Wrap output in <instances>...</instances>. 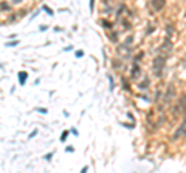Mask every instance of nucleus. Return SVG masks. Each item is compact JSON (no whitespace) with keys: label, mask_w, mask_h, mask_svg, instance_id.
I'll return each mask as SVG.
<instances>
[{"label":"nucleus","mask_w":186,"mask_h":173,"mask_svg":"<svg viewBox=\"0 0 186 173\" xmlns=\"http://www.w3.org/2000/svg\"><path fill=\"white\" fill-rule=\"evenodd\" d=\"M164 63H166V60H164L163 56H158V57L154 59V70L157 73V77H161V71L164 68Z\"/></svg>","instance_id":"1"},{"label":"nucleus","mask_w":186,"mask_h":173,"mask_svg":"<svg viewBox=\"0 0 186 173\" xmlns=\"http://www.w3.org/2000/svg\"><path fill=\"white\" fill-rule=\"evenodd\" d=\"M150 5H152V9L155 12H160L166 5V0H150Z\"/></svg>","instance_id":"2"},{"label":"nucleus","mask_w":186,"mask_h":173,"mask_svg":"<svg viewBox=\"0 0 186 173\" xmlns=\"http://www.w3.org/2000/svg\"><path fill=\"white\" fill-rule=\"evenodd\" d=\"M174 94H175V88H174V85H169L167 87V91L164 93V102L166 104H169L172 100V97H174Z\"/></svg>","instance_id":"3"},{"label":"nucleus","mask_w":186,"mask_h":173,"mask_svg":"<svg viewBox=\"0 0 186 173\" xmlns=\"http://www.w3.org/2000/svg\"><path fill=\"white\" fill-rule=\"evenodd\" d=\"M130 77L132 79H137L138 76H140V73H141V68H140V62H133V65H132V71H130Z\"/></svg>","instance_id":"4"},{"label":"nucleus","mask_w":186,"mask_h":173,"mask_svg":"<svg viewBox=\"0 0 186 173\" xmlns=\"http://www.w3.org/2000/svg\"><path fill=\"white\" fill-rule=\"evenodd\" d=\"M185 128H186V119L182 122V125H180L178 128L175 130V133H174V136H172V139H178V138L183 135V130H185Z\"/></svg>","instance_id":"5"},{"label":"nucleus","mask_w":186,"mask_h":173,"mask_svg":"<svg viewBox=\"0 0 186 173\" xmlns=\"http://www.w3.org/2000/svg\"><path fill=\"white\" fill-rule=\"evenodd\" d=\"M0 11L3 12H12V5L8 2H0Z\"/></svg>","instance_id":"6"},{"label":"nucleus","mask_w":186,"mask_h":173,"mask_svg":"<svg viewBox=\"0 0 186 173\" xmlns=\"http://www.w3.org/2000/svg\"><path fill=\"white\" fill-rule=\"evenodd\" d=\"M160 51H167V54H171V53H172V43L167 40V39L164 40V43L160 46Z\"/></svg>","instance_id":"7"},{"label":"nucleus","mask_w":186,"mask_h":173,"mask_svg":"<svg viewBox=\"0 0 186 173\" xmlns=\"http://www.w3.org/2000/svg\"><path fill=\"white\" fill-rule=\"evenodd\" d=\"M126 9H127L126 5H124V3H119V5H118V8H116V19L123 17V14L126 12Z\"/></svg>","instance_id":"8"},{"label":"nucleus","mask_w":186,"mask_h":173,"mask_svg":"<svg viewBox=\"0 0 186 173\" xmlns=\"http://www.w3.org/2000/svg\"><path fill=\"white\" fill-rule=\"evenodd\" d=\"M99 23H101V26H102V28H105V30H112V28H113V23L109 22V20H104V19H101Z\"/></svg>","instance_id":"9"},{"label":"nucleus","mask_w":186,"mask_h":173,"mask_svg":"<svg viewBox=\"0 0 186 173\" xmlns=\"http://www.w3.org/2000/svg\"><path fill=\"white\" fill-rule=\"evenodd\" d=\"M26 77H28V74H26L25 71H20V73H19V84H20V85H25Z\"/></svg>","instance_id":"10"},{"label":"nucleus","mask_w":186,"mask_h":173,"mask_svg":"<svg viewBox=\"0 0 186 173\" xmlns=\"http://www.w3.org/2000/svg\"><path fill=\"white\" fill-rule=\"evenodd\" d=\"M137 87H138V90H147V88H149V79L146 77L144 82H140Z\"/></svg>","instance_id":"11"},{"label":"nucleus","mask_w":186,"mask_h":173,"mask_svg":"<svg viewBox=\"0 0 186 173\" xmlns=\"http://www.w3.org/2000/svg\"><path fill=\"white\" fill-rule=\"evenodd\" d=\"M143 57H144V53H143V51H141V53H138V54L133 57V62H140V60H141Z\"/></svg>","instance_id":"12"},{"label":"nucleus","mask_w":186,"mask_h":173,"mask_svg":"<svg viewBox=\"0 0 186 173\" xmlns=\"http://www.w3.org/2000/svg\"><path fill=\"white\" fill-rule=\"evenodd\" d=\"M42 9H44V11H47V14H48V15H53V11H51V8H50V6L44 5V6H42Z\"/></svg>","instance_id":"13"},{"label":"nucleus","mask_w":186,"mask_h":173,"mask_svg":"<svg viewBox=\"0 0 186 173\" xmlns=\"http://www.w3.org/2000/svg\"><path fill=\"white\" fill-rule=\"evenodd\" d=\"M68 135H70V131H68V130H65V131L62 133V136H61V141H62V142H65V139H67Z\"/></svg>","instance_id":"14"},{"label":"nucleus","mask_w":186,"mask_h":173,"mask_svg":"<svg viewBox=\"0 0 186 173\" xmlns=\"http://www.w3.org/2000/svg\"><path fill=\"white\" fill-rule=\"evenodd\" d=\"M107 77H109V82H110V90H113L115 88V81H113V77H112L110 74H109Z\"/></svg>","instance_id":"15"},{"label":"nucleus","mask_w":186,"mask_h":173,"mask_svg":"<svg viewBox=\"0 0 186 173\" xmlns=\"http://www.w3.org/2000/svg\"><path fill=\"white\" fill-rule=\"evenodd\" d=\"M118 36H119L118 33H112L110 34V40L112 42H116V40H118Z\"/></svg>","instance_id":"16"},{"label":"nucleus","mask_w":186,"mask_h":173,"mask_svg":"<svg viewBox=\"0 0 186 173\" xmlns=\"http://www.w3.org/2000/svg\"><path fill=\"white\" fill-rule=\"evenodd\" d=\"M9 3L11 5H20V3H23V0H11Z\"/></svg>","instance_id":"17"},{"label":"nucleus","mask_w":186,"mask_h":173,"mask_svg":"<svg viewBox=\"0 0 186 173\" xmlns=\"http://www.w3.org/2000/svg\"><path fill=\"white\" fill-rule=\"evenodd\" d=\"M51 158H53V153H48V155H45V156H44L45 161H51Z\"/></svg>","instance_id":"18"},{"label":"nucleus","mask_w":186,"mask_h":173,"mask_svg":"<svg viewBox=\"0 0 186 173\" xmlns=\"http://www.w3.org/2000/svg\"><path fill=\"white\" fill-rule=\"evenodd\" d=\"M123 85H124V88H126V90H130L129 84H127V81H126V79H124V77H123Z\"/></svg>","instance_id":"19"},{"label":"nucleus","mask_w":186,"mask_h":173,"mask_svg":"<svg viewBox=\"0 0 186 173\" xmlns=\"http://www.w3.org/2000/svg\"><path fill=\"white\" fill-rule=\"evenodd\" d=\"M93 9H95V0H90V11L93 12Z\"/></svg>","instance_id":"20"},{"label":"nucleus","mask_w":186,"mask_h":173,"mask_svg":"<svg viewBox=\"0 0 186 173\" xmlns=\"http://www.w3.org/2000/svg\"><path fill=\"white\" fill-rule=\"evenodd\" d=\"M8 46H16V45H19V42L16 40V42H9V43H6Z\"/></svg>","instance_id":"21"},{"label":"nucleus","mask_w":186,"mask_h":173,"mask_svg":"<svg viewBox=\"0 0 186 173\" xmlns=\"http://www.w3.org/2000/svg\"><path fill=\"white\" fill-rule=\"evenodd\" d=\"M82 56H84V53H82V51H76V57H82Z\"/></svg>","instance_id":"22"},{"label":"nucleus","mask_w":186,"mask_h":173,"mask_svg":"<svg viewBox=\"0 0 186 173\" xmlns=\"http://www.w3.org/2000/svg\"><path fill=\"white\" fill-rule=\"evenodd\" d=\"M36 135H37V130H34V131H33V133H31V135H30V138H34V136H36Z\"/></svg>","instance_id":"23"},{"label":"nucleus","mask_w":186,"mask_h":173,"mask_svg":"<svg viewBox=\"0 0 186 173\" xmlns=\"http://www.w3.org/2000/svg\"><path fill=\"white\" fill-rule=\"evenodd\" d=\"M182 136H183V138H186V128L183 130V135H182Z\"/></svg>","instance_id":"24"}]
</instances>
